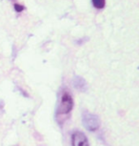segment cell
<instances>
[{"instance_id":"5","label":"cell","mask_w":139,"mask_h":146,"mask_svg":"<svg viewBox=\"0 0 139 146\" xmlns=\"http://www.w3.org/2000/svg\"><path fill=\"white\" fill-rule=\"evenodd\" d=\"M92 4L97 9H102L105 6V0H92Z\"/></svg>"},{"instance_id":"3","label":"cell","mask_w":139,"mask_h":146,"mask_svg":"<svg viewBox=\"0 0 139 146\" xmlns=\"http://www.w3.org/2000/svg\"><path fill=\"white\" fill-rule=\"evenodd\" d=\"M72 146H89V141L82 132H74L72 135Z\"/></svg>"},{"instance_id":"2","label":"cell","mask_w":139,"mask_h":146,"mask_svg":"<svg viewBox=\"0 0 139 146\" xmlns=\"http://www.w3.org/2000/svg\"><path fill=\"white\" fill-rule=\"evenodd\" d=\"M83 125L89 131H96L100 126L99 117L96 115L91 113H84L83 114Z\"/></svg>"},{"instance_id":"1","label":"cell","mask_w":139,"mask_h":146,"mask_svg":"<svg viewBox=\"0 0 139 146\" xmlns=\"http://www.w3.org/2000/svg\"><path fill=\"white\" fill-rule=\"evenodd\" d=\"M72 108L73 100L72 96L68 92H64L61 96L60 102H59L56 111V118L59 123H60V121H64L66 118L69 117V115L72 112Z\"/></svg>"},{"instance_id":"6","label":"cell","mask_w":139,"mask_h":146,"mask_svg":"<svg viewBox=\"0 0 139 146\" xmlns=\"http://www.w3.org/2000/svg\"><path fill=\"white\" fill-rule=\"evenodd\" d=\"M14 10L16 12H22L24 10V7L22 5H19V4H14Z\"/></svg>"},{"instance_id":"4","label":"cell","mask_w":139,"mask_h":146,"mask_svg":"<svg viewBox=\"0 0 139 146\" xmlns=\"http://www.w3.org/2000/svg\"><path fill=\"white\" fill-rule=\"evenodd\" d=\"M73 86H74L75 89L77 90H80V91H85L86 88H87V85H86V81L84 80L82 78H79V76H75L73 78Z\"/></svg>"}]
</instances>
